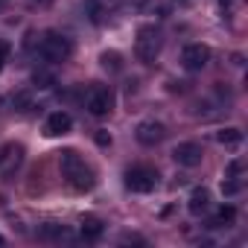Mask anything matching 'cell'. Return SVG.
Masks as SVG:
<instances>
[{"label": "cell", "instance_id": "cell-10", "mask_svg": "<svg viewBox=\"0 0 248 248\" xmlns=\"http://www.w3.org/2000/svg\"><path fill=\"white\" fill-rule=\"evenodd\" d=\"M202 146L199 143H193V140H187V143H178L175 149H172V158H175V164H181V167H199L202 164Z\"/></svg>", "mask_w": 248, "mask_h": 248}, {"label": "cell", "instance_id": "cell-5", "mask_svg": "<svg viewBox=\"0 0 248 248\" xmlns=\"http://www.w3.org/2000/svg\"><path fill=\"white\" fill-rule=\"evenodd\" d=\"M126 187L132 193H152L158 187V172L152 167H143V164L140 167H132L126 172Z\"/></svg>", "mask_w": 248, "mask_h": 248}, {"label": "cell", "instance_id": "cell-7", "mask_svg": "<svg viewBox=\"0 0 248 248\" xmlns=\"http://www.w3.org/2000/svg\"><path fill=\"white\" fill-rule=\"evenodd\" d=\"M207 62H210V47H207V44H187V47L181 50V64H184V70H190V73L204 70Z\"/></svg>", "mask_w": 248, "mask_h": 248}, {"label": "cell", "instance_id": "cell-16", "mask_svg": "<svg viewBox=\"0 0 248 248\" xmlns=\"http://www.w3.org/2000/svg\"><path fill=\"white\" fill-rule=\"evenodd\" d=\"M9 53H12V44H9L6 38H0V70L6 67V62H9Z\"/></svg>", "mask_w": 248, "mask_h": 248}, {"label": "cell", "instance_id": "cell-15", "mask_svg": "<svg viewBox=\"0 0 248 248\" xmlns=\"http://www.w3.org/2000/svg\"><path fill=\"white\" fill-rule=\"evenodd\" d=\"M233 219H236V210H233L231 204H222V207L216 210V216H213V225H216V228H222V225H231Z\"/></svg>", "mask_w": 248, "mask_h": 248}, {"label": "cell", "instance_id": "cell-20", "mask_svg": "<svg viewBox=\"0 0 248 248\" xmlns=\"http://www.w3.org/2000/svg\"><path fill=\"white\" fill-rule=\"evenodd\" d=\"M3 242H6V239H3V236H0V245H3Z\"/></svg>", "mask_w": 248, "mask_h": 248}, {"label": "cell", "instance_id": "cell-3", "mask_svg": "<svg viewBox=\"0 0 248 248\" xmlns=\"http://www.w3.org/2000/svg\"><path fill=\"white\" fill-rule=\"evenodd\" d=\"M38 53H41V59H44V62H50V64H62V62H67V59H70L73 44H70V38H67V35H62V32H47V35L41 38Z\"/></svg>", "mask_w": 248, "mask_h": 248}, {"label": "cell", "instance_id": "cell-19", "mask_svg": "<svg viewBox=\"0 0 248 248\" xmlns=\"http://www.w3.org/2000/svg\"><path fill=\"white\" fill-rule=\"evenodd\" d=\"M30 6H50V0H27Z\"/></svg>", "mask_w": 248, "mask_h": 248}, {"label": "cell", "instance_id": "cell-12", "mask_svg": "<svg viewBox=\"0 0 248 248\" xmlns=\"http://www.w3.org/2000/svg\"><path fill=\"white\" fill-rule=\"evenodd\" d=\"M79 231H82V236H85L88 242H93V239H99V236H102L105 225H102V219H96V216H85Z\"/></svg>", "mask_w": 248, "mask_h": 248}, {"label": "cell", "instance_id": "cell-13", "mask_svg": "<svg viewBox=\"0 0 248 248\" xmlns=\"http://www.w3.org/2000/svg\"><path fill=\"white\" fill-rule=\"evenodd\" d=\"M216 140H219L225 149H236V146L242 143V132L231 126V129H222V132H216Z\"/></svg>", "mask_w": 248, "mask_h": 248}, {"label": "cell", "instance_id": "cell-8", "mask_svg": "<svg viewBox=\"0 0 248 248\" xmlns=\"http://www.w3.org/2000/svg\"><path fill=\"white\" fill-rule=\"evenodd\" d=\"M164 135H167V129H164V123H158V120H143L140 126L135 129V138L143 146H158L164 140Z\"/></svg>", "mask_w": 248, "mask_h": 248}, {"label": "cell", "instance_id": "cell-11", "mask_svg": "<svg viewBox=\"0 0 248 248\" xmlns=\"http://www.w3.org/2000/svg\"><path fill=\"white\" fill-rule=\"evenodd\" d=\"M207 204H210V193H207L204 187H196V190L190 193V204H187V207H190V213H193V216H199V213H204V210H207Z\"/></svg>", "mask_w": 248, "mask_h": 248}, {"label": "cell", "instance_id": "cell-2", "mask_svg": "<svg viewBox=\"0 0 248 248\" xmlns=\"http://www.w3.org/2000/svg\"><path fill=\"white\" fill-rule=\"evenodd\" d=\"M161 44H164L161 30L152 27V24H146V27L138 30V38H135V56H138L143 64H152V62L158 59V53H161Z\"/></svg>", "mask_w": 248, "mask_h": 248}, {"label": "cell", "instance_id": "cell-6", "mask_svg": "<svg viewBox=\"0 0 248 248\" xmlns=\"http://www.w3.org/2000/svg\"><path fill=\"white\" fill-rule=\"evenodd\" d=\"M24 155H27L24 143H15V140L3 143V146H0V175H3V178L15 175L21 170V164H24Z\"/></svg>", "mask_w": 248, "mask_h": 248}, {"label": "cell", "instance_id": "cell-9", "mask_svg": "<svg viewBox=\"0 0 248 248\" xmlns=\"http://www.w3.org/2000/svg\"><path fill=\"white\" fill-rule=\"evenodd\" d=\"M73 129V117L67 111H53L47 120H44V135L47 138H59V135H67Z\"/></svg>", "mask_w": 248, "mask_h": 248}, {"label": "cell", "instance_id": "cell-1", "mask_svg": "<svg viewBox=\"0 0 248 248\" xmlns=\"http://www.w3.org/2000/svg\"><path fill=\"white\" fill-rule=\"evenodd\" d=\"M59 167H62L64 181H67L76 193H88V190H93V184H96L93 170L85 164V158H82L76 149H64V152H59Z\"/></svg>", "mask_w": 248, "mask_h": 248}, {"label": "cell", "instance_id": "cell-14", "mask_svg": "<svg viewBox=\"0 0 248 248\" xmlns=\"http://www.w3.org/2000/svg\"><path fill=\"white\" fill-rule=\"evenodd\" d=\"M99 62H102V67H105V70H111V73L123 70V56H120V53H114V50H111V53H102V56H99Z\"/></svg>", "mask_w": 248, "mask_h": 248}, {"label": "cell", "instance_id": "cell-18", "mask_svg": "<svg viewBox=\"0 0 248 248\" xmlns=\"http://www.w3.org/2000/svg\"><path fill=\"white\" fill-rule=\"evenodd\" d=\"M96 143H99V146H108V143H111V135L99 132V135H96Z\"/></svg>", "mask_w": 248, "mask_h": 248}, {"label": "cell", "instance_id": "cell-4", "mask_svg": "<svg viewBox=\"0 0 248 248\" xmlns=\"http://www.w3.org/2000/svg\"><path fill=\"white\" fill-rule=\"evenodd\" d=\"M85 108H88V114H93V117L111 114V108H114V91H111L108 85H91L88 93H85Z\"/></svg>", "mask_w": 248, "mask_h": 248}, {"label": "cell", "instance_id": "cell-17", "mask_svg": "<svg viewBox=\"0 0 248 248\" xmlns=\"http://www.w3.org/2000/svg\"><path fill=\"white\" fill-rule=\"evenodd\" d=\"M239 172H242V164H239V161H233V164L228 167V178H236Z\"/></svg>", "mask_w": 248, "mask_h": 248}]
</instances>
